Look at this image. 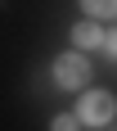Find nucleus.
Wrapping results in <instances>:
<instances>
[{
  "label": "nucleus",
  "instance_id": "f257e3e1",
  "mask_svg": "<svg viewBox=\"0 0 117 131\" xmlns=\"http://www.w3.org/2000/svg\"><path fill=\"white\" fill-rule=\"evenodd\" d=\"M90 77H95L90 54L72 50V45H68V50L50 63V81L59 86V91H68V95H86V91H90Z\"/></svg>",
  "mask_w": 117,
  "mask_h": 131
},
{
  "label": "nucleus",
  "instance_id": "f03ea898",
  "mask_svg": "<svg viewBox=\"0 0 117 131\" xmlns=\"http://www.w3.org/2000/svg\"><path fill=\"white\" fill-rule=\"evenodd\" d=\"M72 113L81 118V127L104 131V127H113V118H117V95L104 91V86H90V91L77 100V108H72Z\"/></svg>",
  "mask_w": 117,
  "mask_h": 131
},
{
  "label": "nucleus",
  "instance_id": "7ed1b4c3",
  "mask_svg": "<svg viewBox=\"0 0 117 131\" xmlns=\"http://www.w3.org/2000/svg\"><path fill=\"white\" fill-rule=\"evenodd\" d=\"M68 41H72V50H81V54H95V50H104V41H108V27L90 23V18H81L77 27H68Z\"/></svg>",
  "mask_w": 117,
  "mask_h": 131
},
{
  "label": "nucleus",
  "instance_id": "20e7f679",
  "mask_svg": "<svg viewBox=\"0 0 117 131\" xmlns=\"http://www.w3.org/2000/svg\"><path fill=\"white\" fill-rule=\"evenodd\" d=\"M81 18H90V23H117V0H86L81 5Z\"/></svg>",
  "mask_w": 117,
  "mask_h": 131
},
{
  "label": "nucleus",
  "instance_id": "39448f33",
  "mask_svg": "<svg viewBox=\"0 0 117 131\" xmlns=\"http://www.w3.org/2000/svg\"><path fill=\"white\" fill-rule=\"evenodd\" d=\"M50 131H81V118H77V113H54V118H50Z\"/></svg>",
  "mask_w": 117,
  "mask_h": 131
},
{
  "label": "nucleus",
  "instance_id": "423d86ee",
  "mask_svg": "<svg viewBox=\"0 0 117 131\" xmlns=\"http://www.w3.org/2000/svg\"><path fill=\"white\" fill-rule=\"evenodd\" d=\"M104 54L117 59V27H108V41H104Z\"/></svg>",
  "mask_w": 117,
  "mask_h": 131
}]
</instances>
